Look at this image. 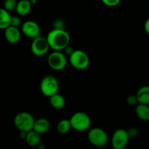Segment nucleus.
<instances>
[{
    "label": "nucleus",
    "mask_w": 149,
    "mask_h": 149,
    "mask_svg": "<svg viewBox=\"0 0 149 149\" xmlns=\"http://www.w3.org/2000/svg\"><path fill=\"white\" fill-rule=\"evenodd\" d=\"M50 49L55 51H62L68 46L70 43V35L64 29L56 28L52 29L47 36Z\"/></svg>",
    "instance_id": "f257e3e1"
},
{
    "label": "nucleus",
    "mask_w": 149,
    "mask_h": 149,
    "mask_svg": "<svg viewBox=\"0 0 149 149\" xmlns=\"http://www.w3.org/2000/svg\"><path fill=\"white\" fill-rule=\"evenodd\" d=\"M71 127L79 132L87 130L91 125V119L87 113L83 111L74 113L70 119Z\"/></svg>",
    "instance_id": "7ed1b4c3"
},
{
    "label": "nucleus",
    "mask_w": 149,
    "mask_h": 149,
    "mask_svg": "<svg viewBox=\"0 0 149 149\" xmlns=\"http://www.w3.org/2000/svg\"><path fill=\"white\" fill-rule=\"evenodd\" d=\"M95 1H98V0H95ZM100 1H101V0H100Z\"/></svg>",
    "instance_id": "bb28decb"
},
{
    "label": "nucleus",
    "mask_w": 149,
    "mask_h": 149,
    "mask_svg": "<svg viewBox=\"0 0 149 149\" xmlns=\"http://www.w3.org/2000/svg\"><path fill=\"white\" fill-rule=\"evenodd\" d=\"M30 1H31V2H32V3H33V2H34V3H35V2H36V0H30Z\"/></svg>",
    "instance_id": "a878e982"
},
{
    "label": "nucleus",
    "mask_w": 149,
    "mask_h": 149,
    "mask_svg": "<svg viewBox=\"0 0 149 149\" xmlns=\"http://www.w3.org/2000/svg\"><path fill=\"white\" fill-rule=\"evenodd\" d=\"M50 127V122L46 118H39L36 119L33 125V130L40 135L45 134L47 132Z\"/></svg>",
    "instance_id": "f8f14e48"
},
{
    "label": "nucleus",
    "mask_w": 149,
    "mask_h": 149,
    "mask_svg": "<svg viewBox=\"0 0 149 149\" xmlns=\"http://www.w3.org/2000/svg\"><path fill=\"white\" fill-rule=\"evenodd\" d=\"M32 2L30 0H20L17 1L15 11L19 15H27L31 10Z\"/></svg>",
    "instance_id": "ddd939ff"
},
{
    "label": "nucleus",
    "mask_w": 149,
    "mask_h": 149,
    "mask_svg": "<svg viewBox=\"0 0 149 149\" xmlns=\"http://www.w3.org/2000/svg\"><path fill=\"white\" fill-rule=\"evenodd\" d=\"M137 116L142 121H149V105L138 103L135 109Z\"/></svg>",
    "instance_id": "2eb2a0df"
},
{
    "label": "nucleus",
    "mask_w": 149,
    "mask_h": 149,
    "mask_svg": "<svg viewBox=\"0 0 149 149\" xmlns=\"http://www.w3.org/2000/svg\"><path fill=\"white\" fill-rule=\"evenodd\" d=\"M40 90L42 94L47 97H50L58 93L59 82L53 76H46L40 82Z\"/></svg>",
    "instance_id": "423d86ee"
},
{
    "label": "nucleus",
    "mask_w": 149,
    "mask_h": 149,
    "mask_svg": "<svg viewBox=\"0 0 149 149\" xmlns=\"http://www.w3.org/2000/svg\"><path fill=\"white\" fill-rule=\"evenodd\" d=\"M138 103L149 105V86L146 85L141 87L136 93Z\"/></svg>",
    "instance_id": "dca6fc26"
},
{
    "label": "nucleus",
    "mask_w": 149,
    "mask_h": 149,
    "mask_svg": "<svg viewBox=\"0 0 149 149\" xmlns=\"http://www.w3.org/2000/svg\"><path fill=\"white\" fill-rule=\"evenodd\" d=\"M47 62L49 66L55 71H62L67 65V58L61 51H55L48 56Z\"/></svg>",
    "instance_id": "0eeeda50"
},
{
    "label": "nucleus",
    "mask_w": 149,
    "mask_h": 149,
    "mask_svg": "<svg viewBox=\"0 0 149 149\" xmlns=\"http://www.w3.org/2000/svg\"><path fill=\"white\" fill-rule=\"evenodd\" d=\"M144 29H145V31L146 32L147 34L149 35V18L147 19L144 23Z\"/></svg>",
    "instance_id": "393cba45"
},
{
    "label": "nucleus",
    "mask_w": 149,
    "mask_h": 149,
    "mask_svg": "<svg viewBox=\"0 0 149 149\" xmlns=\"http://www.w3.org/2000/svg\"><path fill=\"white\" fill-rule=\"evenodd\" d=\"M22 33L30 38H36L40 33V26L33 20H27L21 25Z\"/></svg>",
    "instance_id": "9d476101"
},
{
    "label": "nucleus",
    "mask_w": 149,
    "mask_h": 149,
    "mask_svg": "<svg viewBox=\"0 0 149 149\" xmlns=\"http://www.w3.org/2000/svg\"><path fill=\"white\" fill-rule=\"evenodd\" d=\"M50 49L48 41L46 37L37 36L34 38L31 45V50L34 55L38 57L45 55Z\"/></svg>",
    "instance_id": "1a4fd4ad"
},
{
    "label": "nucleus",
    "mask_w": 149,
    "mask_h": 149,
    "mask_svg": "<svg viewBox=\"0 0 149 149\" xmlns=\"http://www.w3.org/2000/svg\"><path fill=\"white\" fill-rule=\"evenodd\" d=\"M71 129H72V127H71L70 119H62L57 125V130L59 133L63 134V135L69 132Z\"/></svg>",
    "instance_id": "6ab92c4d"
},
{
    "label": "nucleus",
    "mask_w": 149,
    "mask_h": 149,
    "mask_svg": "<svg viewBox=\"0 0 149 149\" xmlns=\"http://www.w3.org/2000/svg\"><path fill=\"white\" fill-rule=\"evenodd\" d=\"M128 131V133H129V135L130 138H135V137H136L137 135H138V130L135 129V128H131L130 130H127Z\"/></svg>",
    "instance_id": "b1692460"
},
{
    "label": "nucleus",
    "mask_w": 149,
    "mask_h": 149,
    "mask_svg": "<svg viewBox=\"0 0 149 149\" xmlns=\"http://www.w3.org/2000/svg\"><path fill=\"white\" fill-rule=\"evenodd\" d=\"M26 143L31 147H36L41 143V135L33 130L29 131L26 134Z\"/></svg>",
    "instance_id": "4468645a"
},
{
    "label": "nucleus",
    "mask_w": 149,
    "mask_h": 149,
    "mask_svg": "<svg viewBox=\"0 0 149 149\" xmlns=\"http://www.w3.org/2000/svg\"><path fill=\"white\" fill-rule=\"evenodd\" d=\"M49 103L54 109H61L65 106V100L62 95L58 94V93L49 97Z\"/></svg>",
    "instance_id": "f3484780"
},
{
    "label": "nucleus",
    "mask_w": 149,
    "mask_h": 149,
    "mask_svg": "<svg viewBox=\"0 0 149 149\" xmlns=\"http://www.w3.org/2000/svg\"><path fill=\"white\" fill-rule=\"evenodd\" d=\"M102 2L108 7H116L120 3L121 0H101Z\"/></svg>",
    "instance_id": "4be33fe9"
},
{
    "label": "nucleus",
    "mask_w": 149,
    "mask_h": 149,
    "mask_svg": "<svg viewBox=\"0 0 149 149\" xmlns=\"http://www.w3.org/2000/svg\"><path fill=\"white\" fill-rule=\"evenodd\" d=\"M127 102L128 104L130 105V106H135V105L138 104V98H137L136 95H130L129 97H127Z\"/></svg>",
    "instance_id": "5701e85b"
},
{
    "label": "nucleus",
    "mask_w": 149,
    "mask_h": 149,
    "mask_svg": "<svg viewBox=\"0 0 149 149\" xmlns=\"http://www.w3.org/2000/svg\"><path fill=\"white\" fill-rule=\"evenodd\" d=\"M11 17L10 12L4 8H0V29L4 30L10 26Z\"/></svg>",
    "instance_id": "a211bd4d"
},
{
    "label": "nucleus",
    "mask_w": 149,
    "mask_h": 149,
    "mask_svg": "<svg viewBox=\"0 0 149 149\" xmlns=\"http://www.w3.org/2000/svg\"><path fill=\"white\" fill-rule=\"evenodd\" d=\"M69 62L74 68L82 71L88 68L90 58L84 51L76 49L69 55Z\"/></svg>",
    "instance_id": "20e7f679"
},
{
    "label": "nucleus",
    "mask_w": 149,
    "mask_h": 149,
    "mask_svg": "<svg viewBox=\"0 0 149 149\" xmlns=\"http://www.w3.org/2000/svg\"><path fill=\"white\" fill-rule=\"evenodd\" d=\"M20 31L18 28L10 26L4 29V37L5 39L10 44H15L20 41Z\"/></svg>",
    "instance_id": "9b49d317"
},
{
    "label": "nucleus",
    "mask_w": 149,
    "mask_h": 149,
    "mask_svg": "<svg viewBox=\"0 0 149 149\" xmlns=\"http://www.w3.org/2000/svg\"><path fill=\"white\" fill-rule=\"evenodd\" d=\"M87 138L89 142L97 148H103L109 141V136L106 131L98 127L90 130L87 133Z\"/></svg>",
    "instance_id": "39448f33"
},
{
    "label": "nucleus",
    "mask_w": 149,
    "mask_h": 149,
    "mask_svg": "<svg viewBox=\"0 0 149 149\" xmlns=\"http://www.w3.org/2000/svg\"><path fill=\"white\" fill-rule=\"evenodd\" d=\"M128 131L124 129H118L113 132L111 138V145L114 149H125L130 141Z\"/></svg>",
    "instance_id": "6e6552de"
},
{
    "label": "nucleus",
    "mask_w": 149,
    "mask_h": 149,
    "mask_svg": "<svg viewBox=\"0 0 149 149\" xmlns=\"http://www.w3.org/2000/svg\"><path fill=\"white\" fill-rule=\"evenodd\" d=\"M36 119L29 112L23 111L17 113L14 118V125L20 132H29L32 130Z\"/></svg>",
    "instance_id": "f03ea898"
},
{
    "label": "nucleus",
    "mask_w": 149,
    "mask_h": 149,
    "mask_svg": "<svg viewBox=\"0 0 149 149\" xmlns=\"http://www.w3.org/2000/svg\"><path fill=\"white\" fill-rule=\"evenodd\" d=\"M17 3L16 0H5L4 2V8L9 12L15 10Z\"/></svg>",
    "instance_id": "aec40b11"
},
{
    "label": "nucleus",
    "mask_w": 149,
    "mask_h": 149,
    "mask_svg": "<svg viewBox=\"0 0 149 149\" xmlns=\"http://www.w3.org/2000/svg\"><path fill=\"white\" fill-rule=\"evenodd\" d=\"M10 26H15V27L17 28L21 26V19H20V17L19 16H12Z\"/></svg>",
    "instance_id": "412c9836"
}]
</instances>
